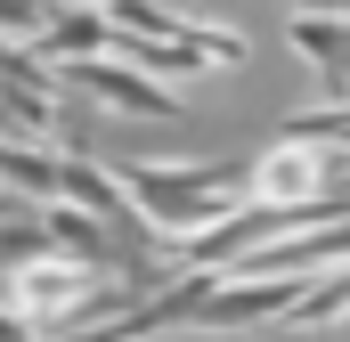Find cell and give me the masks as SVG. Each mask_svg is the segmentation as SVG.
<instances>
[{
    "mask_svg": "<svg viewBox=\"0 0 350 342\" xmlns=\"http://www.w3.org/2000/svg\"><path fill=\"white\" fill-rule=\"evenodd\" d=\"M0 342H41V334H33V326H25V318H16V310L0 302Z\"/></svg>",
    "mask_w": 350,
    "mask_h": 342,
    "instance_id": "cell-6",
    "label": "cell"
},
{
    "mask_svg": "<svg viewBox=\"0 0 350 342\" xmlns=\"http://www.w3.org/2000/svg\"><path fill=\"white\" fill-rule=\"evenodd\" d=\"M122 196L139 204V220L155 228V253L163 237H187L204 220H220L245 187H253V163H228V155H204V163H122Z\"/></svg>",
    "mask_w": 350,
    "mask_h": 342,
    "instance_id": "cell-1",
    "label": "cell"
},
{
    "mask_svg": "<svg viewBox=\"0 0 350 342\" xmlns=\"http://www.w3.org/2000/svg\"><path fill=\"white\" fill-rule=\"evenodd\" d=\"M285 41H293V57L318 74V90L342 106V98H350V16H342V8H301Z\"/></svg>",
    "mask_w": 350,
    "mask_h": 342,
    "instance_id": "cell-3",
    "label": "cell"
},
{
    "mask_svg": "<svg viewBox=\"0 0 350 342\" xmlns=\"http://www.w3.org/2000/svg\"><path fill=\"white\" fill-rule=\"evenodd\" d=\"M41 25H49V0H0V33H25L33 41Z\"/></svg>",
    "mask_w": 350,
    "mask_h": 342,
    "instance_id": "cell-5",
    "label": "cell"
},
{
    "mask_svg": "<svg viewBox=\"0 0 350 342\" xmlns=\"http://www.w3.org/2000/svg\"><path fill=\"white\" fill-rule=\"evenodd\" d=\"M147 342H163V334H147Z\"/></svg>",
    "mask_w": 350,
    "mask_h": 342,
    "instance_id": "cell-7",
    "label": "cell"
},
{
    "mask_svg": "<svg viewBox=\"0 0 350 342\" xmlns=\"http://www.w3.org/2000/svg\"><path fill=\"white\" fill-rule=\"evenodd\" d=\"M98 49H122V33H114V16L98 8V0H66V8H49V25L33 33V57H98Z\"/></svg>",
    "mask_w": 350,
    "mask_h": 342,
    "instance_id": "cell-4",
    "label": "cell"
},
{
    "mask_svg": "<svg viewBox=\"0 0 350 342\" xmlns=\"http://www.w3.org/2000/svg\"><path fill=\"white\" fill-rule=\"evenodd\" d=\"M66 82L82 90V98L122 106V114H179L172 82H155V74H139V66H114L106 49H98V57H66Z\"/></svg>",
    "mask_w": 350,
    "mask_h": 342,
    "instance_id": "cell-2",
    "label": "cell"
}]
</instances>
